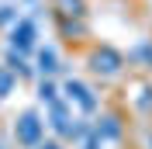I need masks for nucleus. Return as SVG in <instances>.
Segmentation results:
<instances>
[{
    "instance_id": "obj_1",
    "label": "nucleus",
    "mask_w": 152,
    "mask_h": 149,
    "mask_svg": "<svg viewBox=\"0 0 152 149\" xmlns=\"http://www.w3.org/2000/svg\"><path fill=\"white\" fill-rule=\"evenodd\" d=\"M48 125H52V132H56L59 139H80L90 125L80 118H73V108H69L66 101H56V104H48Z\"/></svg>"
},
{
    "instance_id": "obj_2",
    "label": "nucleus",
    "mask_w": 152,
    "mask_h": 149,
    "mask_svg": "<svg viewBox=\"0 0 152 149\" xmlns=\"http://www.w3.org/2000/svg\"><path fill=\"white\" fill-rule=\"evenodd\" d=\"M86 66H90V73L104 76V80H114V76L124 69V52H118L114 45H94L90 49V56H86Z\"/></svg>"
},
{
    "instance_id": "obj_3",
    "label": "nucleus",
    "mask_w": 152,
    "mask_h": 149,
    "mask_svg": "<svg viewBox=\"0 0 152 149\" xmlns=\"http://www.w3.org/2000/svg\"><path fill=\"white\" fill-rule=\"evenodd\" d=\"M14 139L24 149H38V142L45 139V121H42V114L38 111H21L18 121H14Z\"/></svg>"
},
{
    "instance_id": "obj_4",
    "label": "nucleus",
    "mask_w": 152,
    "mask_h": 149,
    "mask_svg": "<svg viewBox=\"0 0 152 149\" xmlns=\"http://www.w3.org/2000/svg\"><path fill=\"white\" fill-rule=\"evenodd\" d=\"M62 90H66V101L76 104L83 114H94V111H97V94L90 90L83 80H66V87H62Z\"/></svg>"
},
{
    "instance_id": "obj_5",
    "label": "nucleus",
    "mask_w": 152,
    "mask_h": 149,
    "mask_svg": "<svg viewBox=\"0 0 152 149\" xmlns=\"http://www.w3.org/2000/svg\"><path fill=\"white\" fill-rule=\"evenodd\" d=\"M35 38H38V28L31 18H21L14 28H10V49L21 52V56H28L31 49H35Z\"/></svg>"
},
{
    "instance_id": "obj_6",
    "label": "nucleus",
    "mask_w": 152,
    "mask_h": 149,
    "mask_svg": "<svg viewBox=\"0 0 152 149\" xmlns=\"http://www.w3.org/2000/svg\"><path fill=\"white\" fill-rule=\"evenodd\" d=\"M56 24H59V35L66 38V42H83V38H90V24H86L83 18H62V14H56Z\"/></svg>"
},
{
    "instance_id": "obj_7",
    "label": "nucleus",
    "mask_w": 152,
    "mask_h": 149,
    "mask_svg": "<svg viewBox=\"0 0 152 149\" xmlns=\"http://www.w3.org/2000/svg\"><path fill=\"white\" fill-rule=\"evenodd\" d=\"M94 132H97V139H100V142H114V139H121V118H118L114 111H104L100 118H97Z\"/></svg>"
},
{
    "instance_id": "obj_8",
    "label": "nucleus",
    "mask_w": 152,
    "mask_h": 149,
    "mask_svg": "<svg viewBox=\"0 0 152 149\" xmlns=\"http://www.w3.org/2000/svg\"><path fill=\"white\" fill-rule=\"evenodd\" d=\"M124 63H135V66H142V69H152V38L138 42V45L128 52V59H124Z\"/></svg>"
},
{
    "instance_id": "obj_9",
    "label": "nucleus",
    "mask_w": 152,
    "mask_h": 149,
    "mask_svg": "<svg viewBox=\"0 0 152 149\" xmlns=\"http://www.w3.org/2000/svg\"><path fill=\"white\" fill-rule=\"evenodd\" d=\"M4 63H7V69H10L14 76H18V80H31V66L24 63V56H21V52L7 49V56H4Z\"/></svg>"
},
{
    "instance_id": "obj_10",
    "label": "nucleus",
    "mask_w": 152,
    "mask_h": 149,
    "mask_svg": "<svg viewBox=\"0 0 152 149\" xmlns=\"http://www.w3.org/2000/svg\"><path fill=\"white\" fill-rule=\"evenodd\" d=\"M52 7L62 18H86V0H52Z\"/></svg>"
},
{
    "instance_id": "obj_11",
    "label": "nucleus",
    "mask_w": 152,
    "mask_h": 149,
    "mask_svg": "<svg viewBox=\"0 0 152 149\" xmlns=\"http://www.w3.org/2000/svg\"><path fill=\"white\" fill-rule=\"evenodd\" d=\"M132 108L138 114H152V83H142V90L132 97Z\"/></svg>"
},
{
    "instance_id": "obj_12",
    "label": "nucleus",
    "mask_w": 152,
    "mask_h": 149,
    "mask_svg": "<svg viewBox=\"0 0 152 149\" xmlns=\"http://www.w3.org/2000/svg\"><path fill=\"white\" fill-rule=\"evenodd\" d=\"M56 69H59L56 49H42V52H38V73H42V76H52Z\"/></svg>"
},
{
    "instance_id": "obj_13",
    "label": "nucleus",
    "mask_w": 152,
    "mask_h": 149,
    "mask_svg": "<svg viewBox=\"0 0 152 149\" xmlns=\"http://www.w3.org/2000/svg\"><path fill=\"white\" fill-rule=\"evenodd\" d=\"M38 101L45 104V108H48V104H56V101H59V87L52 83L48 76H42V80H38Z\"/></svg>"
},
{
    "instance_id": "obj_14",
    "label": "nucleus",
    "mask_w": 152,
    "mask_h": 149,
    "mask_svg": "<svg viewBox=\"0 0 152 149\" xmlns=\"http://www.w3.org/2000/svg\"><path fill=\"white\" fill-rule=\"evenodd\" d=\"M14 90H18V76L10 73L7 66H0V97H10Z\"/></svg>"
},
{
    "instance_id": "obj_15",
    "label": "nucleus",
    "mask_w": 152,
    "mask_h": 149,
    "mask_svg": "<svg viewBox=\"0 0 152 149\" xmlns=\"http://www.w3.org/2000/svg\"><path fill=\"white\" fill-rule=\"evenodd\" d=\"M38 149H62V146H59V142H45V139H42V142H38Z\"/></svg>"
},
{
    "instance_id": "obj_16",
    "label": "nucleus",
    "mask_w": 152,
    "mask_h": 149,
    "mask_svg": "<svg viewBox=\"0 0 152 149\" xmlns=\"http://www.w3.org/2000/svg\"><path fill=\"white\" fill-rule=\"evenodd\" d=\"M149 149H152V135H149Z\"/></svg>"
}]
</instances>
